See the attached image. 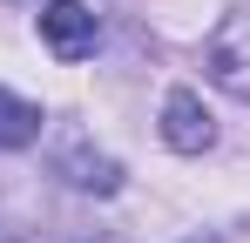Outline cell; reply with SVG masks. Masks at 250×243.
<instances>
[{"instance_id":"6da1fadb","label":"cell","mask_w":250,"mask_h":243,"mask_svg":"<svg viewBox=\"0 0 250 243\" xmlns=\"http://www.w3.org/2000/svg\"><path fill=\"white\" fill-rule=\"evenodd\" d=\"M203 61H209V75L223 81L230 95H244L250 101V0L209 34V47H203Z\"/></svg>"},{"instance_id":"7a4b0ae2","label":"cell","mask_w":250,"mask_h":243,"mask_svg":"<svg viewBox=\"0 0 250 243\" xmlns=\"http://www.w3.org/2000/svg\"><path fill=\"white\" fill-rule=\"evenodd\" d=\"M41 40L54 61H82V54H95V40H102V20L88 14L82 0H47L41 7Z\"/></svg>"},{"instance_id":"3957f363","label":"cell","mask_w":250,"mask_h":243,"mask_svg":"<svg viewBox=\"0 0 250 243\" xmlns=\"http://www.w3.org/2000/svg\"><path fill=\"white\" fill-rule=\"evenodd\" d=\"M163 142L176 149V156H203L209 142H216V122H209V108H203L196 88H176V95L163 101Z\"/></svg>"},{"instance_id":"277c9868","label":"cell","mask_w":250,"mask_h":243,"mask_svg":"<svg viewBox=\"0 0 250 243\" xmlns=\"http://www.w3.org/2000/svg\"><path fill=\"white\" fill-rule=\"evenodd\" d=\"M61 176H68L75 189H95V196H115V189H122V169L108 156H95L88 142H68V149H61Z\"/></svg>"},{"instance_id":"5b68a950","label":"cell","mask_w":250,"mask_h":243,"mask_svg":"<svg viewBox=\"0 0 250 243\" xmlns=\"http://www.w3.org/2000/svg\"><path fill=\"white\" fill-rule=\"evenodd\" d=\"M34 135H41V108L0 88V149H27Z\"/></svg>"}]
</instances>
